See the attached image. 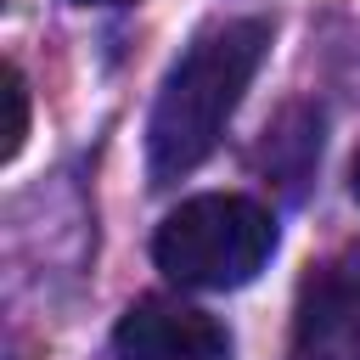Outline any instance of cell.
I'll return each instance as SVG.
<instances>
[{
  "label": "cell",
  "instance_id": "4",
  "mask_svg": "<svg viewBox=\"0 0 360 360\" xmlns=\"http://www.w3.org/2000/svg\"><path fill=\"white\" fill-rule=\"evenodd\" d=\"M112 349H118V360H231L225 326L174 298L129 304L112 332Z\"/></svg>",
  "mask_w": 360,
  "mask_h": 360
},
{
  "label": "cell",
  "instance_id": "2",
  "mask_svg": "<svg viewBox=\"0 0 360 360\" xmlns=\"http://www.w3.org/2000/svg\"><path fill=\"white\" fill-rule=\"evenodd\" d=\"M270 253H276L270 208L236 191H208V197L180 202L152 236L158 270L180 287H208V292L253 281Z\"/></svg>",
  "mask_w": 360,
  "mask_h": 360
},
{
  "label": "cell",
  "instance_id": "7",
  "mask_svg": "<svg viewBox=\"0 0 360 360\" xmlns=\"http://www.w3.org/2000/svg\"><path fill=\"white\" fill-rule=\"evenodd\" d=\"M73 6H129V0H73Z\"/></svg>",
  "mask_w": 360,
  "mask_h": 360
},
{
  "label": "cell",
  "instance_id": "6",
  "mask_svg": "<svg viewBox=\"0 0 360 360\" xmlns=\"http://www.w3.org/2000/svg\"><path fill=\"white\" fill-rule=\"evenodd\" d=\"M349 191H354V202H360V152H354V163H349Z\"/></svg>",
  "mask_w": 360,
  "mask_h": 360
},
{
  "label": "cell",
  "instance_id": "5",
  "mask_svg": "<svg viewBox=\"0 0 360 360\" xmlns=\"http://www.w3.org/2000/svg\"><path fill=\"white\" fill-rule=\"evenodd\" d=\"M6 107H11V124H6V146H0V158L11 163V158L22 152V141H28V79H22L17 62H6Z\"/></svg>",
  "mask_w": 360,
  "mask_h": 360
},
{
  "label": "cell",
  "instance_id": "3",
  "mask_svg": "<svg viewBox=\"0 0 360 360\" xmlns=\"http://www.w3.org/2000/svg\"><path fill=\"white\" fill-rule=\"evenodd\" d=\"M287 360H360V253L326 259L304 276Z\"/></svg>",
  "mask_w": 360,
  "mask_h": 360
},
{
  "label": "cell",
  "instance_id": "1",
  "mask_svg": "<svg viewBox=\"0 0 360 360\" xmlns=\"http://www.w3.org/2000/svg\"><path fill=\"white\" fill-rule=\"evenodd\" d=\"M270 51V22L264 17H236L191 39V51L169 68L152 124H146V163L152 180H180L191 174L225 135L231 112L242 107V90L253 84L259 62Z\"/></svg>",
  "mask_w": 360,
  "mask_h": 360
}]
</instances>
